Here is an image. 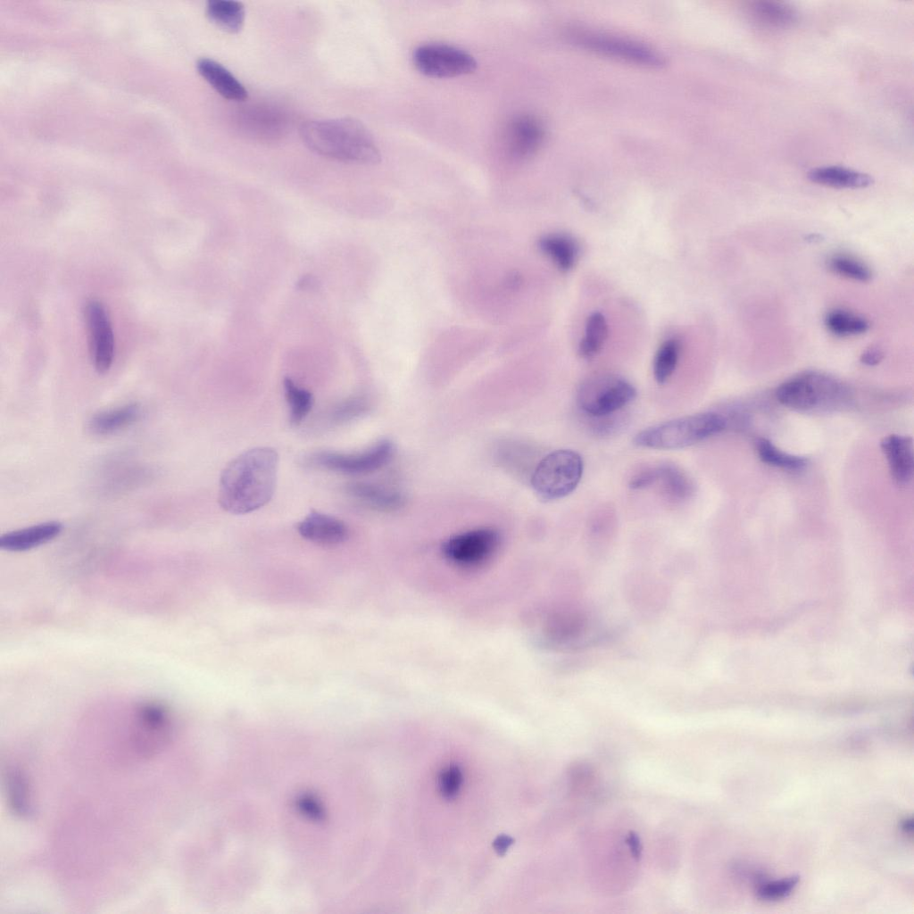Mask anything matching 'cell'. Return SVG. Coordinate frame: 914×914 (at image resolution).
<instances>
[{"label":"cell","mask_w":914,"mask_h":914,"mask_svg":"<svg viewBox=\"0 0 914 914\" xmlns=\"http://www.w3.org/2000/svg\"><path fill=\"white\" fill-rule=\"evenodd\" d=\"M663 495L673 503H682L692 497L694 484L678 466L669 462L656 465V482Z\"/></svg>","instance_id":"cell-23"},{"label":"cell","mask_w":914,"mask_h":914,"mask_svg":"<svg viewBox=\"0 0 914 914\" xmlns=\"http://www.w3.org/2000/svg\"><path fill=\"white\" fill-rule=\"evenodd\" d=\"M62 530V525L58 521L39 523L2 535L0 547L9 552H25L53 540Z\"/></svg>","instance_id":"cell-17"},{"label":"cell","mask_w":914,"mask_h":914,"mask_svg":"<svg viewBox=\"0 0 914 914\" xmlns=\"http://www.w3.org/2000/svg\"><path fill=\"white\" fill-rule=\"evenodd\" d=\"M827 263L833 272L846 278L866 282L872 277L868 266L847 254H835L828 259Z\"/></svg>","instance_id":"cell-32"},{"label":"cell","mask_w":914,"mask_h":914,"mask_svg":"<svg viewBox=\"0 0 914 914\" xmlns=\"http://www.w3.org/2000/svg\"><path fill=\"white\" fill-rule=\"evenodd\" d=\"M539 247L549 256L562 271L571 270L579 254V245L570 236L565 234H551L543 237Z\"/></svg>","instance_id":"cell-24"},{"label":"cell","mask_w":914,"mask_h":914,"mask_svg":"<svg viewBox=\"0 0 914 914\" xmlns=\"http://www.w3.org/2000/svg\"><path fill=\"white\" fill-rule=\"evenodd\" d=\"M726 427L727 419L723 415L714 411L699 412L648 427L636 435L634 443L649 449H681L719 434Z\"/></svg>","instance_id":"cell-3"},{"label":"cell","mask_w":914,"mask_h":914,"mask_svg":"<svg viewBox=\"0 0 914 914\" xmlns=\"http://www.w3.org/2000/svg\"><path fill=\"white\" fill-rule=\"evenodd\" d=\"M24 774L12 769L7 773L6 792L9 805L12 811L20 816H26L30 810L29 791Z\"/></svg>","instance_id":"cell-30"},{"label":"cell","mask_w":914,"mask_h":914,"mask_svg":"<svg viewBox=\"0 0 914 914\" xmlns=\"http://www.w3.org/2000/svg\"><path fill=\"white\" fill-rule=\"evenodd\" d=\"M85 313L95 369L98 373H105L110 370L114 358V337L109 316L97 300L87 303Z\"/></svg>","instance_id":"cell-12"},{"label":"cell","mask_w":914,"mask_h":914,"mask_svg":"<svg viewBox=\"0 0 914 914\" xmlns=\"http://www.w3.org/2000/svg\"><path fill=\"white\" fill-rule=\"evenodd\" d=\"M296 529L303 538L326 546L340 544L348 537V528L343 520L316 511L298 522Z\"/></svg>","instance_id":"cell-15"},{"label":"cell","mask_w":914,"mask_h":914,"mask_svg":"<svg viewBox=\"0 0 914 914\" xmlns=\"http://www.w3.org/2000/svg\"><path fill=\"white\" fill-rule=\"evenodd\" d=\"M370 403L364 396H351L337 403L328 414L333 425H343L367 413Z\"/></svg>","instance_id":"cell-33"},{"label":"cell","mask_w":914,"mask_h":914,"mask_svg":"<svg viewBox=\"0 0 914 914\" xmlns=\"http://www.w3.org/2000/svg\"><path fill=\"white\" fill-rule=\"evenodd\" d=\"M285 398L289 409V420L297 426L307 417L313 405V396L310 391L297 386L291 378L283 381Z\"/></svg>","instance_id":"cell-28"},{"label":"cell","mask_w":914,"mask_h":914,"mask_svg":"<svg viewBox=\"0 0 914 914\" xmlns=\"http://www.w3.org/2000/svg\"><path fill=\"white\" fill-rule=\"evenodd\" d=\"M209 19L219 28L228 33H237L245 21V7L240 2L211 0L207 3Z\"/></svg>","instance_id":"cell-25"},{"label":"cell","mask_w":914,"mask_h":914,"mask_svg":"<svg viewBox=\"0 0 914 914\" xmlns=\"http://www.w3.org/2000/svg\"><path fill=\"white\" fill-rule=\"evenodd\" d=\"M278 454L271 447H255L237 455L221 471L219 503L231 514L254 511L272 498L277 483Z\"/></svg>","instance_id":"cell-1"},{"label":"cell","mask_w":914,"mask_h":914,"mask_svg":"<svg viewBox=\"0 0 914 914\" xmlns=\"http://www.w3.org/2000/svg\"><path fill=\"white\" fill-rule=\"evenodd\" d=\"M570 37L573 42L585 48L636 64L660 67L665 62L653 49L626 38L585 31H576Z\"/></svg>","instance_id":"cell-9"},{"label":"cell","mask_w":914,"mask_h":914,"mask_svg":"<svg viewBox=\"0 0 914 914\" xmlns=\"http://www.w3.org/2000/svg\"><path fill=\"white\" fill-rule=\"evenodd\" d=\"M584 470L581 455L571 449H559L543 457L532 471L530 482L542 499L553 501L571 494Z\"/></svg>","instance_id":"cell-5"},{"label":"cell","mask_w":914,"mask_h":914,"mask_svg":"<svg viewBox=\"0 0 914 914\" xmlns=\"http://www.w3.org/2000/svg\"><path fill=\"white\" fill-rule=\"evenodd\" d=\"M798 882L799 877L795 876L767 882L760 885L757 894L765 901L780 900L789 895Z\"/></svg>","instance_id":"cell-35"},{"label":"cell","mask_w":914,"mask_h":914,"mask_svg":"<svg viewBox=\"0 0 914 914\" xmlns=\"http://www.w3.org/2000/svg\"><path fill=\"white\" fill-rule=\"evenodd\" d=\"M140 416L139 404L127 403L94 414L88 420L87 428L95 435H110L134 424Z\"/></svg>","instance_id":"cell-22"},{"label":"cell","mask_w":914,"mask_h":914,"mask_svg":"<svg viewBox=\"0 0 914 914\" xmlns=\"http://www.w3.org/2000/svg\"><path fill=\"white\" fill-rule=\"evenodd\" d=\"M902 830L906 834H911L913 831V819L912 818H906L902 821Z\"/></svg>","instance_id":"cell-39"},{"label":"cell","mask_w":914,"mask_h":914,"mask_svg":"<svg viewBox=\"0 0 914 914\" xmlns=\"http://www.w3.org/2000/svg\"><path fill=\"white\" fill-rule=\"evenodd\" d=\"M808 179L818 185L834 188H864L873 184L869 175L842 166H821L811 169Z\"/></svg>","instance_id":"cell-21"},{"label":"cell","mask_w":914,"mask_h":914,"mask_svg":"<svg viewBox=\"0 0 914 914\" xmlns=\"http://www.w3.org/2000/svg\"><path fill=\"white\" fill-rule=\"evenodd\" d=\"M608 336V325L601 312L592 313L586 323L585 336L578 345V353L584 359L595 356Z\"/></svg>","instance_id":"cell-26"},{"label":"cell","mask_w":914,"mask_h":914,"mask_svg":"<svg viewBox=\"0 0 914 914\" xmlns=\"http://www.w3.org/2000/svg\"><path fill=\"white\" fill-rule=\"evenodd\" d=\"M636 396V389L625 378L600 373L586 378L578 386L577 404L587 417H601L619 411Z\"/></svg>","instance_id":"cell-6"},{"label":"cell","mask_w":914,"mask_h":914,"mask_svg":"<svg viewBox=\"0 0 914 914\" xmlns=\"http://www.w3.org/2000/svg\"><path fill=\"white\" fill-rule=\"evenodd\" d=\"M504 136L509 154L516 160H524L533 155L540 147L544 130L536 118L521 115L509 122Z\"/></svg>","instance_id":"cell-14"},{"label":"cell","mask_w":914,"mask_h":914,"mask_svg":"<svg viewBox=\"0 0 914 914\" xmlns=\"http://www.w3.org/2000/svg\"><path fill=\"white\" fill-rule=\"evenodd\" d=\"M170 737L168 711L162 706L150 703L138 712V727L133 735V748L143 757H152L162 751Z\"/></svg>","instance_id":"cell-11"},{"label":"cell","mask_w":914,"mask_h":914,"mask_svg":"<svg viewBox=\"0 0 914 914\" xmlns=\"http://www.w3.org/2000/svg\"><path fill=\"white\" fill-rule=\"evenodd\" d=\"M300 134L304 145L321 156L357 164H375L381 159L371 133L353 118L309 120Z\"/></svg>","instance_id":"cell-2"},{"label":"cell","mask_w":914,"mask_h":914,"mask_svg":"<svg viewBox=\"0 0 914 914\" xmlns=\"http://www.w3.org/2000/svg\"><path fill=\"white\" fill-rule=\"evenodd\" d=\"M196 67L201 76L224 98L233 101L247 98V90L244 85L218 62L201 58Z\"/></svg>","instance_id":"cell-19"},{"label":"cell","mask_w":914,"mask_h":914,"mask_svg":"<svg viewBox=\"0 0 914 914\" xmlns=\"http://www.w3.org/2000/svg\"><path fill=\"white\" fill-rule=\"evenodd\" d=\"M884 358L883 351L877 346L867 348L860 355V361L867 366H875Z\"/></svg>","instance_id":"cell-38"},{"label":"cell","mask_w":914,"mask_h":914,"mask_svg":"<svg viewBox=\"0 0 914 914\" xmlns=\"http://www.w3.org/2000/svg\"><path fill=\"white\" fill-rule=\"evenodd\" d=\"M656 465L647 466L636 472L629 479L628 486L635 490L644 489L655 485Z\"/></svg>","instance_id":"cell-37"},{"label":"cell","mask_w":914,"mask_h":914,"mask_svg":"<svg viewBox=\"0 0 914 914\" xmlns=\"http://www.w3.org/2000/svg\"><path fill=\"white\" fill-rule=\"evenodd\" d=\"M680 344L675 338L666 340L659 347L653 360V376L659 384L666 383L674 373L679 357Z\"/></svg>","instance_id":"cell-31"},{"label":"cell","mask_w":914,"mask_h":914,"mask_svg":"<svg viewBox=\"0 0 914 914\" xmlns=\"http://www.w3.org/2000/svg\"><path fill=\"white\" fill-rule=\"evenodd\" d=\"M747 15L756 25L766 29H786L794 25L798 15L790 5L776 1H754L747 6Z\"/></svg>","instance_id":"cell-20"},{"label":"cell","mask_w":914,"mask_h":914,"mask_svg":"<svg viewBox=\"0 0 914 914\" xmlns=\"http://www.w3.org/2000/svg\"><path fill=\"white\" fill-rule=\"evenodd\" d=\"M394 453V445L381 440L360 453L317 451L305 455L302 463L309 468L330 470L341 474L360 475L375 471L386 465Z\"/></svg>","instance_id":"cell-7"},{"label":"cell","mask_w":914,"mask_h":914,"mask_svg":"<svg viewBox=\"0 0 914 914\" xmlns=\"http://www.w3.org/2000/svg\"><path fill=\"white\" fill-rule=\"evenodd\" d=\"M775 395L782 405L799 411L836 409L851 399L846 385L819 371H805L784 381Z\"/></svg>","instance_id":"cell-4"},{"label":"cell","mask_w":914,"mask_h":914,"mask_svg":"<svg viewBox=\"0 0 914 914\" xmlns=\"http://www.w3.org/2000/svg\"><path fill=\"white\" fill-rule=\"evenodd\" d=\"M619 411L601 416V417H588L591 421V428L595 435L605 436H611L622 429L625 425V418L622 417Z\"/></svg>","instance_id":"cell-36"},{"label":"cell","mask_w":914,"mask_h":914,"mask_svg":"<svg viewBox=\"0 0 914 914\" xmlns=\"http://www.w3.org/2000/svg\"><path fill=\"white\" fill-rule=\"evenodd\" d=\"M756 452L762 462L776 468L801 470L807 464L804 458L781 451L766 438H760L756 441Z\"/></svg>","instance_id":"cell-29"},{"label":"cell","mask_w":914,"mask_h":914,"mask_svg":"<svg viewBox=\"0 0 914 914\" xmlns=\"http://www.w3.org/2000/svg\"><path fill=\"white\" fill-rule=\"evenodd\" d=\"M894 481L900 485L909 483L913 476V444L910 436L890 435L880 444Z\"/></svg>","instance_id":"cell-16"},{"label":"cell","mask_w":914,"mask_h":914,"mask_svg":"<svg viewBox=\"0 0 914 914\" xmlns=\"http://www.w3.org/2000/svg\"><path fill=\"white\" fill-rule=\"evenodd\" d=\"M825 326L828 331L838 337L860 335L868 331V321L853 312L835 309L827 313Z\"/></svg>","instance_id":"cell-27"},{"label":"cell","mask_w":914,"mask_h":914,"mask_svg":"<svg viewBox=\"0 0 914 914\" xmlns=\"http://www.w3.org/2000/svg\"><path fill=\"white\" fill-rule=\"evenodd\" d=\"M239 129L251 138L276 141L287 132L288 121L281 110L270 105H253L237 115Z\"/></svg>","instance_id":"cell-13"},{"label":"cell","mask_w":914,"mask_h":914,"mask_svg":"<svg viewBox=\"0 0 914 914\" xmlns=\"http://www.w3.org/2000/svg\"><path fill=\"white\" fill-rule=\"evenodd\" d=\"M585 619L577 613L558 614L550 623V634L558 641L577 637L585 629Z\"/></svg>","instance_id":"cell-34"},{"label":"cell","mask_w":914,"mask_h":914,"mask_svg":"<svg viewBox=\"0 0 914 914\" xmlns=\"http://www.w3.org/2000/svg\"><path fill=\"white\" fill-rule=\"evenodd\" d=\"M499 534L492 528H477L456 535L445 542V557L452 563L465 568L486 561L496 551Z\"/></svg>","instance_id":"cell-10"},{"label":"cell","mask_w":914,"mask_h":914,"mask_svg":"<svg viewBox=\"0 0 914 914\" xmlns=\"http://www.w3.org/2000/svg\"><path fill=\"white\" fill-rule=\"evenodd\" d=\"M346 494L361 504L380 511H394L404 504L403 495L394 489L370 482H352Z\"/></svg>","instance_id":"cell-18"},{"label":"cell","mask_w":914,"mask_h":914,"mask_svg":"<svg viewBox=\"0 0 914 914\" xmlns=\"http://www.w3.org/2000/svg\"><path fill=\"white\" fill-rule=\"evenodd\" d=\"M413 64L425 76L454 78L474 72L478 62L474 56L457 46L428 43L419 46L412 54Z\"/></svg>","instance_id":"cell-8"}]
</instances>
